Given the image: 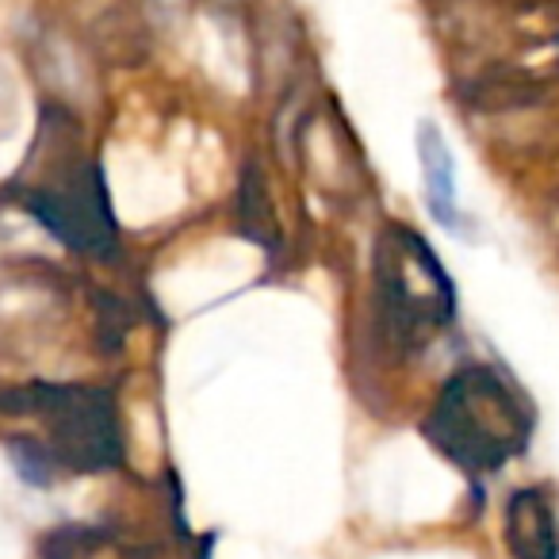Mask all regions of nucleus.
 Listing matches in <instances>:
<instances>
[{"instance_id": "0eeeda50", "label": "nucleus", "mask_w": 559, "mask_h": 559, "mask_svg": "<svg viewBox=\"0 0 559 559\" xmlns=\"http://www.w3.org/2000/svg\"><path fill=\"white\" fill-rule=\"evenodd\" d=\"M238 218H241V234H246L249 241H257V246H264V249H276V241H280L276 207H272L269 185H264V173L257 162H249L246 173H241Z\"/></svg>"}, {"instance_id": "20e7f679", "label": "nucleus", "mask_w": 559, "mask_h": 559, "mask_svg": "<svg viewBox=\"0 0 559 559\" xmlns=\"http://www.w3.org/2000/svg\"><path fill=\"white\" fill-rule=\"evenodd\" d=\"M24 207L73 253L96 257V261L116 257V215H111L104 173L93 157L73 154L70 162H58L39 180H32V188H24Z\"/></svg>"}, {"instance_id": "7ed1b4c3", "label": "nucleus", "mask_w": 559, "mask_h": 559, "mask_svg": "<svg viewBox=\"0 0 559 559\" xmlns=\"http://www.w3.org/2000/svg\"><path fill=\"white\" fill-rule=\"evenodd\" d=\"M376 292L383 322L399 342L421 345V337L449 326L456 314V288L449 272L411 226H388L380 234Z\"/></svg>"}, {"instance_id": "39448f33", "label": "nucleus", "mask_w": 559, "mask_h": 559, "mask_svg": "<svg viewBox=\"0 0 559 559\" xmlns=\"http://www.w3.org/2000/svg\"><path fill=\"white\" fill-rule=\"evenodd\" d=\"M418 165H421V188H426V207L437 218V226H444L449 234L464 238L472 234L467 215H460L456 207V157L444 139V131L437 123H418Z\"/></svg>"}, {"instance_id": "f257e3e1", "label": "nucleus", "mask_w": 559, "mask_h": 559, "mask_svg": "<svg viewBox=\"0 0 559 559\" xmlns=\"http://www.w3.org/2000/svg\"><path fill=\"white\" fill-rule=\"evenodd\" d=\"M426 437L464 472H498L525 452L528 418L518 391L487 365L460 368L441 388Z\"/></svg>"}, {"instance_id": "423d86ee", "label": "nucleus", "mask_w": 559, "mask_h": 559, "mask_svg": "<svg viewBox=\"0 0 559 559\" xmlns=\"http://www.w3.org/2000/svg\"><path fill=\"white\" fill-rule=\"evenodd\" d=\"M506 544L513 559H559V521L548 490H513L506 502Z\"/></svg>"}, {"instance_id": "f03ea898", "label": "nucleus", "mask_w": 559, "mask_h": 559, "mask_svg": "<svg viewBox=\"0 0 559 559\" xmlns=\"http://www.w3.org/2000/svg\"><path fill=\"white\" fill-rule=\"evenodd\" d=\"M4 414H32L43 421V441L55 449L62 472H108L123 464V426L108 391L85 383H27L0 395Z\"/></svg>"}, {"instance_id": "6e6552de", "label": "nucleus", "mask_w": 559, "mask_h": 559, "mask_svg": "<svg viewBox=\"0 0 559 559\" xmlns=\"http://www.w3.org/2000/svg\"><path fill=\"white\" fill-rule=\"evenodd\" d=\"M4 452L12 460V472L27 483V487H55V479L62 475V464H58L55 449H50L43 437H9L4 441Z\"/></svg>"}]
</instances>
